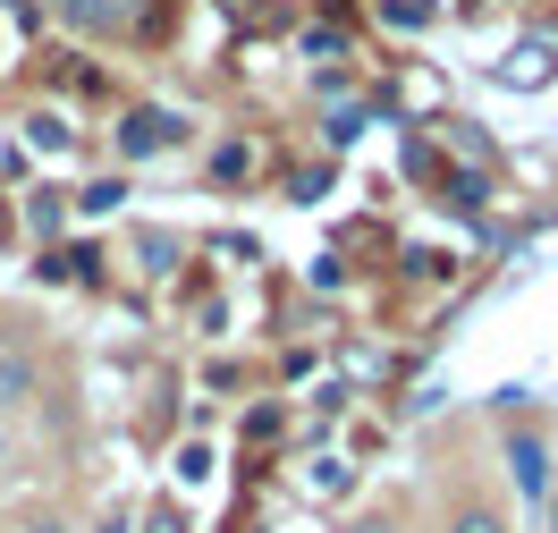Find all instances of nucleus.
I'll use <instances>...</instances> for the list:
<instances>
[{
    "label": "nucleus",
    "mask_w": 558,
    "mask_h": 533,
    "mask_svg": "<svg viewBox=\"0 0 558 533\" xmlns=\"http://www.w3.org/2000/svg\"><path fill=\"white\" fill-rule=\"evenodd\" d=\"M499 458H508V474H517V499L524 508H542L550 499V440H542V424H508L499 432Z\"/></svg>",
    "instance_id": "1"
},
{
    "label": "nucleus",
    "mask_w": 558,
    "mask_h": 533,
    "mask_svg": "<svg viewBox=\"0 0 558 533\" xmlns=\"http://www.w3.org/2000/svg\"><path fill=\"white\" fill-rule=\"evenodd\" d=\"M449 533H517V517H508V508H499L490 492L457 483V492H449Z\"/></svg>",
    "instance_id": "2"
},
{
    "label": "nucleus",
    "mask_w": 558,
    "mask_h": 533,
    "mask_svg": "<svg viewBox=\"0 0 558 533\" xmlns=\"http://www.w3.org/2000/svg\"><path fill=\"white\" fill-rule=\"evenodd\" d=\"M161 144H170V119H161V110H136V119H128V153H161Z\"/></svg>",
    "instance_id": "3"
},
{
    "label": "nucleus",
    "mask_w": 558,
    "mask_h": 533,
    "mask_svg": "<svg viewBox=\"0 0 558 533\" xmlns=\"http://www.w3.org/2000/svg\"><path fill=\"white\" fill-rule=\"evenodd\" d=\"M26 390H35V364L26 355H0V407H17Z\"/></svg>",
    "instance_id": "4"
},
{
    "label": "nucleus",
    "mask_w": 558,
    "mask_h": 533,
    "mask_svg": "<svg viewBox=\"0 0 558 533\" xmlns=\"http://www.w3.org/2000/svg\"><path fill=\"white\" fill-rule=\"evenodd\" d=\"M339 533H407V525H398V508H364V517H348Z\"/></svg>",
    "instance_id": "5"
},
{
    "label": "nucleus",
    "mask_w": 558,
    "mask_h": 533,
    "mask_svg": "<svg viewBox=\"0 0 558 533\" xmlns=\"http://www.w3.org/2000/svg\"><path fill=\"white\" fill-rule=\"evenodd\" d=\"M533 517H542V533H558V483H550V499H542Z\"/></svg>",
    "instance_id": "6"
},
{
    "label": "nucleus",
    "mask_w": 558,
    "mask_h": 533,
    "mask_svg": "<svg viewBox=\"0 0 558 533\" xmlns=\"http://www.w3.org/2000/svg\"><path fill=\"white\" fill-rule=\"evenodd\" d=\"M26 533H69V517H35V525H26Z\"/></svg>",
    "instance_id": "7"
}]
</instances>
